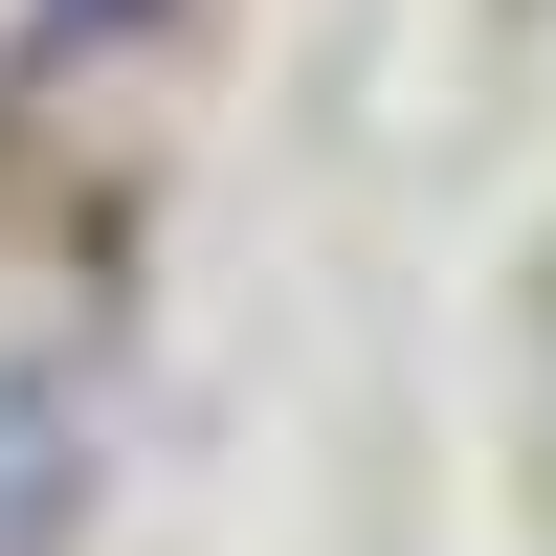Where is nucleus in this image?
<instances>
[{
	"label": "nucleus",
	"instance_id": "nucleus-1",
	"mask_svg": "<svg viewBox=\"0 0 556 556\" xmlns=\"http://www.w3.org/2000/svg\"><path fill=\"white\" fill-rule=\"evenodd\" d=\"M67 23H156V0H67Z\"/></svg>",
	"mask_w": 556,
	"mask_h": 556
}]
</instances>
